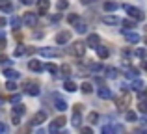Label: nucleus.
<instances>
[{
	"mask_svg": "<svg viewBox=\"0 0 147 134\" xmlns=\"http://www.w3.org/2000/svg\"><path fill=\"white\" fill-rule=\"evenodd\" d=\"M24 112H26L24 104H21V102H17V104H13V114H17V116H22Z\"/></svg>",
	"mask_w": 147,
	"mask_h": 134,
	"instance_id": "4be33fe9",
	"label": "nucleus"
},
{
	"mask_svg": "<svg viewBox=\"0 0 147 134\" xmlns=\"http://www.w3.org/2000/svg\"><path fill=\"white\" fill-rule=\"evenodd\" d=\"M28 69H30V71L39 73V71H43V63H41L39 60H30V62H28Z\"/></svg>",
	"mask_w": 147,
	"mask_h": 134,
	"instance_id": "4468645a",
	"label": "nucleus"
},
{
	"mask_svg": "<svg viewBox=\"0 0 147 134\" xmlns=\"http://www.w3.org/2000/svg\"><path fill=\"white\" fill-rule=\"evenodd\" d=\"M117 7H119L117 2H106V4H104V9H106V11H115Z\"/></svg>",
	"mask_w": 147,
	"mask_h": 134,
	"instance_id": "cd10ccee",
	"label": "nucleus"
},
{
	"mask_svg": "<svg viewBox=\"0 0 147 134\" xmlns=\"http://www.w3.org/2000/svg\"><path fill=\"white\" fill-rule=\"evenodd\" d=\"M0 2H6V0H0Z\"/></svg>",
	"mask_w": 147,
	"mask_h": 134,
	"instance_id": "603ef678",
	"label": "nucleus"
},
{
	"mask_svg": "<svg viewBox=\"0 0 147 134\" xmlns=\"http://www.w3.org/2000/svg\"><path fill=\"white\" fill-rule=\"evenodd\" d=\"M121 34L125 36V39L129 41V43H138V41H140V36H138L136 32H129V28H123Z\"/></svg>",
	"mask_w": 147,
	"mask_h": 134,
	"instance_id": "39448f33",
	"label": "nucleus"
},
{
	"mask_svg": "<svg viewBox=\"0 0 147 134\" xmlns=\"http://www.w3.org/2000/svg\"><path fill=\"white\" fill-rule=\"evenodd\" d=\"M125 119L129 121V123H136V121H138V116H136V112H127Z\"/></svg>",
	"mask_w": 147,
	"mask_h": 134,
	"instance_id": "bb28decb",
	"label": "nucleus"
},
{
	"mask_svg": "<svg viewBox=\"0 0 147 134\" xmlns=\"http://www.w3.org/2000/svg\"><path fill=\"white\" fill-rule=\"evenodd\" d=\"M119 17L117 15H102V24H108V26H115L119 24Z\"/></svg>",
	"mask_w": 147,
	"mask_h": 134,
	"instance_id": "0eeeda50",
	"label": "nucleus"
},
{
	"mask_svg": "<svg viewBox=\"0 0 147 134\" xmlns=\"http://www.w3.org/2000/svg\"><path fill=\"white\" fill-rule=\"evenodd\" d=\"M106 73H108V75H106L108 78H115V76L119 75V73H117V69H115V67H108V69H106Z\"/></svg>",
	"mask_w": 147,
	"mask_h": 134,
	"instance_id": "7c9ffc66",
	"label": "nucleus"
},
{
	"mask_svg": "<svg viewBox=\"0 0 147 134\" xmlns=\"http://www.w3.org/2000/svg\"><path fill=\"white\" fill-rule=\"evenodd\" d=\"M4 75H6V78H9V80H17L19 76V71H15V69H4Z\"/></svg>",
	"mask_w": 147,
	"mask_h": 134,
	"instance_id": "dca6fc26",
	"label": "nucleus"
},
{
	"mask_svg": "<svg viewBox=\"0 0 147 134\" xmlns=\"http://www.w3.org/2000/svg\"><path fill=\"white\" fill-rule=\"evenodd\" d=\"M134 54H136L138 58H145V48H136V51H134Z\"/></svg>",
	"mask_w": 147,
	"mask_h": 134,
	"instance_id": "ea45409f",
	"label": "nucleus"
},
{
	"mask_svg": "<svg viewBox=\"0 0 147 134\" xmlns=\"http://www.w3.org/2000/svg\"><path fill=\"white\" fill-rule=\"evenodd\" d=\"M22 22L24 24H28V26H36L37 24V15L36 13H24V17H22Z\"/></svg>",
	"mask_w": 147,
	"mask_h": 134,
	"instance_id": "1a4fd4ad",
	"label": "nucleus"
},
{
	"mask_svg": "<svg viewBox=\"0 0 147 134\" xmlns=\"http://www.w3.org/2000/svg\"><path fill=\"white\" fill-rule=\"evenodd\" d=\"M71 52L76 56V58H82L84 52H86V43H82V41H75V43L71 45Z\"/></svg>",
	"mask_w": 147,
	"mask_h": 134,
	"instance_id": "f03ea898",
	"label": "nucleus"
},
{
	"mask_svg": "<svg viewBox=\"0 0 147 134\" xmlns=\"http://www.w3.org/2000/svg\"><path fill=\"white\" fill-rule=\"evenodd\" d=\"M97 95L100 99H112V91H110V88L108 86H100L99 90H97Z\"/></svg>",
	"mask_w": 147,
	"mask_h": 134,
	"instance_id": "9b49d317",
	"label": "nucleus"
},
{
	"mask_svg": "<svg viewBox=\"0 0 147 134\" xmlns=\"http://www.w3.org/2000/svg\"><path fill=\"white\" fill-rule=\"evenodd\" d=\"M6 90L7 91H17V84L11 82V80H7V82H6Z\"/></svg>",
	"mask_w": 147,
	"mask_h": 134,
	"instance_id": "c9c22d12",
	"label": "nucleus"
},
{
	"mask_svg": "<svg viewBox=\"0 0 147 134\" xmlns=\"http://www.w3.org/2000/svg\"><path fill=\"white\" fill-rule=\"evenodd\" d=\"M97 45H100V37L97 36V34H90V36H88V39H86V47L95 48Z\"/></svg>",
	"mask_w": 147,
	"mask_h": 134,
	"instance_id": "423d86ee",
	"label": "nucleus"
},
{
	"mask_svg": "<svg viewBox=\"0 0 147 134\" xmlns=\"http://www.w3.org/2000/svg\"><path fill=\"white\" fill-rule=\"evenodd\" d=\"M80 2H82L84 6H88V4H91V2H93V0H80Z\"/></svg>",
	"mask_w": 147,
	"mask_h": 134,
	"instance_id": "09e8293b",
	"label": "nucleus"
},
{
	"mask_svg": "<svg viewBox=\"0 0 147 134\" xmlns=\"http://www.w3.org/2000/svg\"><path fill=\"white\" fill-rule=\"evenodd\" d=\"M43 69H47L49 73H52V75H58V67L54 65V63H47V65H43Z\"/></svg>",
	"mask_w": 147,
	"mask_h": 134,
	"instance_id": "2f4dec72",
	"label": "nucleus"
},
{
	"mask_svg": "<svg viewBox=\"0 0 147 134\" xmlns=\"http://www.w3.org/2000/svg\"><path fill=\"white\" fill-rule=\"evenodd\" d=\"M63 90L69 91V93H75V91H76V84L73 82V80H65V82H63Z\"/></svg>",
	"mask_w": 147,
	"mask_h": 134,
	"instance_id": "a211bd4d",
	"label": "nucleus"
},
{
	"mask_svg": "<svg viewBox=\"0 0 147 134\" xmlns=\"http://www.w3.org/2000/svg\"><path fill=\"white\" fill-rule=\"evenodd\" d=\"M9 62V58H7V56H0V63H7Z\"/></svg>",
	"mask_w": 147,
	"mask_h": 134,
	"instance_id": "a18cd8bd",
	"label": "nucleus"
},
{
	"mask_svg": "<svg viewBox=\"0 0 147 134\" xmlns=\"http://www.w3.org/2000/svg\"><path fill=\"white\" fill-rule=\"evenodd\" d=\"M21 2H22V4H32L34 0H21Z\"/></svg>",
	"mask_w": 147,
	"mask_h": 134,
	"instance_id": "3c124183",
	"label": "nucleus"
},
{
	"mask_svg": "<svg viewBox=\"0 0 147 134\" xmlns=\"http://www.w3.org/2000/svg\"><path fill=\"white\" fill-rule=\"evenodd\" d=\"M95 51H97V56H99V58H108V54H110L106 47H99V45L95 47Z\"/></svg>",
	"mask_w": 147,
	"mask_h": 134,
	"instance_id": "6ab92c4d",
	"label": "nucleus"
},
{
	"mask_svg": "<svg viewBox=\"0 0 147 134\" xmlns=\"http://www.w3.org/2000/svg\"><path fill=\"white\" fill-rule=\"evenodd\" d=\"M91 91H93V86H91L90 82H84L82 84V93H86V95H90Z\"/></svg>",
	"mask_w": 147,
	"mask_h": 134,
	"instance_id": "c85d7f7f",
	"label": "nucleus"
},
{
	"mask_svg": "<svg viewBox=\"0 0 147 134\" xmlns=\"http://www.w3.org/2000/svg\"><path fill=\"white\" fill-rule=\"evenodd\" d=\"M6 48V39H4V36H0V51H4Z\"/></svg>",
	"mask_w": 147,
	"mask_h": 134,
	"instance_id": "c03bdc74",
	"label": "nucleus"
},
{
	"mask_svg": "<svg viewBox=\"0 0 147 134\" xmlns=\"http://www.w3.org/2000/svg\"><path fill=\"white\" fill-rule=\"evenodd\" d=\"M69 39H71V32H67V30H63V32H60V34L56 36V43H58V45L69 43Z\"/></svg>",
	"mask_w": 147,
	"mask_h": 134,
	"instance_id": "6e6552de",
	"label": "nucleus"
},
{
	"mask_svg": "<svg viewBox=\"0 0 147 134\" xmlns=\"http://www.w3.org/2000/svg\"><path fill=\"white\" fill-rule=\"evenodd\" d=\"M49 6H50L49 0H39V4H37V7H39V13H47Z\"/></svg>",
	"mask_w": 147,
	"mask_h": 134,
	"instance_id": "412c9836",
	"label": "nucleus"
},
{
	"mask_svg": "<svg viewBox=\"0 0 147 134\" xmlns=\"http://www.w3.org/2000/svg\"><path fill=\"white\" fill-rule=\"evenodd\" d=\"M0 11H4V13H13V6H11L9 2H2V6H0Z\"/></svg>",
	"mask_w": 147,
	"mask_h": 134,
	"instance_id": "393cba45",
	"label": "nucleus"
},
{
	"mask_svg": "<svg viewBox=\"0 0 147 134\" xmlns=\"http://www.w3.org/2000/svg\"><path fill=\"white\" fill-rule=\"evenodd\" d=\"M121 131H123V127H121V125H117V123L110 125V127H102V132L104 134H108V132H121Z\"/></svg>",
	"mask_w": 147,
	"mask_h": 134,
	"instance_id": "2eb2a0df",
	"label": "nucleus"
},
{
	"mask_svg": "<svg viewBox=\"0 0 147 134\" xmlns=\"http://www.w3.org/2000/svg\"><path fill=\"white\" fill-rule=\"evenodd\" d=\"M22 54H26V47L24 45H19V47L15 48V56H22Z\"/></svg>",
	"mask_w": 147,
	"mask_h": 134,
	"instance_id": "f704fd0d",
	"label": "nucleus"
},
{
	"mask_svg": "<svg viewBox=\"0 0 147 134\" xmlns=\"http://www.w3.org/2000/svg\"><path fill=\"white\" fill-rule=\"evenodd\" d=\"M24 93H28V95H39V84L37 82H26L24 84Z\"/></svg>",
	"mask_w": 147,
	"mask_h": 134,
	"instance_id": "20e7f679",
	"label": "nucleus"
},
{
	"mask_svg": "<svg viewBox=\"0 0 147 134\" xmlns=\"http://www.w3.org/2000/svg\"><path fill=\"white\" fill-rule=\"evenodd\" d=\"M130 86H132V90H136V91L144 90V82H142V80H138L136 76H134V80H132V84H130Z\"/></svg>",
	"mask_w": 147,
	"mask_h": 134,
	"instance_id": "b1692460",
	"label": "nucleus"
},
{
	"mask_svg": "<svg viewBox=\"0 0 147 134\" xmlns=\"http://www.w3.org/2000/svg\"><path fill=\"white\" fill-rule=\"evenodd\" d=\"M11 123H13V125H19V123H21V119H19L17 114H13V116H11Z\"/></svg>",
	"mask_w": 147,
	"mask_h": 134,
	"instance_id": "a19ab883",
	"label": "nucleus"
},
{
	"mask_svg": "<svg viewBox=\"0 0 147 134\" xmlns=\"http://www.w3.org/2000/svg\"><path fill=\"white\" fill-rule=\"evenodd\" d=\"M60 19H61L60 15H54V17H52V22H60Z\"/></svg>",
	"mask_w": 147,
	"mask_h": 134,
	"instance_id": "de8ad7c7",
	"label": "nucleus"
},
{
	"mask_svg": "<svg viewBox=\"0 0 147 134\" xmlns=\"http://www.w3.org/2000/svg\"><path fill=\"white\" fill-rule=\"evenodd\" d=\"M45 119H47V114L43 112V110H39V112L34 116V119H32V125H41V123H45Z\"/></svg>",
	"mask_w": 147,
	"mask_h": 134,
	"instance_id": "ddd939ff",
	"label": "nucleus"
},
{
	"mask_svg": "<svg viewBox=\"0 0 147 134\" xmlns=\"http://www.w3.org/2000/svg\"><path fill=\"white\" fill-rule=\"evenodd\" d=\"M76 21H78V15H76V13H73V15H69V17H67V22H69V24H75Z\"/></svg>",
	"mask_w": 147,
	"mask_h": 134,
	"instance_id": "4c0bfd02",
	"label": "nucleus"
},
{
	"mask_svg": "<svg viewBox=\"0 0 147 134\" xmlns=\"http://www.w3.org/2000/svg\"><path fill=\"white\" fill-rule=\"evenodd\" d=\"M80 129V127H78ZM80 131H82V134H91V129L88 127V129H80Z\"/></svg>",
	"mask_w": 147,
	"mask_h": 134,
	"instance_id": "49530a36",
	"label": "nucleus"
},
{
	"mask_svg": "<svg viewBox=\"0 0 147 134\" xmlns=\"http://www.w3.org/2000/svg\"><path fill=\"white\" fill-rule=\"evenodd\" d=\"M9 24H11V28H13V30H19V26H21V19L13 15V17L9 19Z\"/></svg>",
	"mask_w": 147,
	"mask_h": 134,
	"instance_id": "a878e982",
	"label": "nucleus"
},
{
	"mask_svg": "<svg viewBox=\"0 0 147 134\" xmlns=\"http://www.w3.org/2000/svg\"><path fill=\"white\" fill-rule=\"evenodd\" d=\"M136 24H138V21H136V19H132V17H129V19L123 21V28H134Z\"/></svg>",
	"mask_w": 147,
	"mask_h": 134,
	"instance_id": "aec40b11",
	"label": "nucleus"
},
{
	"mask_svg": "<svg viewBox=\"0 0 147 134\" xmlns=\"http://www.w3.org/2000/svg\"><path fill=\"white\" fill-rule=\"evenodd\" d=\"M138 110H140L142 114H145V102H144V101H140V102H138Z\"/></svg>",
	"mask_w": 147,
	"mask_h": 134,
	"instance_id": "79ce46f5",
	"label": "nucleus"
},
{
	"mask_svg": "<svg viewBox=\"0 0 147 134\" xmlns=\"http://www.w3.org/2000/svg\"><path fill=\"white\" fill-rule=\"evenodd\" d=\"M90 71L91 73H100V71H102V65H100V63H91V65H90Z\"/></svg>",
	"mask_w": 147,
	"mask_h": 134,
	"instance_id": "72a5a7b5",
	"label": "nucleus"
},
{
	"mask_svg": "<svg viewBox=\"0 0 147 134\" xmlns=\"http://www.w3.org/2000/svg\"><path fill=\"white\" fill-rule=\"evenodd\" d=\"M63 125H65V117H58V119H54V123L49 127V131L50 132H58Z\"/></svg>",
	"mask_w": 147,
	"mask_h": 134,
	"instance_id": "9d476101",
	"label": "nucleus"
},
{
	"mask_svg": "<svg viewBox=\"0 0 147 134\" xmlns=\"http://www.w3.org/2000/svg\"><path fill=\"white\" fill-rule=\"evenodd\" d=\"M54 106H56V110H60V112H65V110H67V102L61 97H58V95L54 97Z\"/></svg>",
	"mask_w": 147,
	"mask_h": 134,
	"instance_id": "f8f14e48",
	"label": "nucleus"
},
{
	"mask_svg": "<svg viewBox=\"0 0 147 134\" xmlns=\"http://www.w3.org/2000/svg\"><path fill=\"white\" fill-rule=\"evenodd\" d=\"M75 30H76L78 34H84V32L88 30V24H86V22H78V21H76V22H75Z\"/></svg>",
	"mask_w": 147,
	"mask_h": 134,
	"instance_id": "5701e85b",
	"label": "nucleus"
},
{
	"mask_svg": "<svg viewBox=\"0 0 147 134\" xmlns=\"http://www.w3.org/2000/svg\"><path fill=\"white\" fill-rule=\"evenodd\" d=\"M67 75H71V67L69 65H61V76H67Z\"/></svg>",
	"mask_w": 147,
	"mask_h": 134,
	"instance_id": "58836bf2",
	"label": "nucleus"
},
{
	"mask_svg": "<svg viewBox=\"0 0 147 134\" xmlns=\"http://www.w3.org/2000/svg\"><path fill=\"white\" fill-rule=\"evenodd\" d=\"M39 54L43 56V58H56V56L61 54V52L58 51V48H54V47H45V48H39Z\"/></svg>",
	"mask_w": 147,
	"mask_h": 134,
	"instance_id": "7ed1b4c3",
	"label": "nucleus"
},
{
	"mask_svg": "<svg viewBox=\"0 0 147 134\" xmlns=\"http://www.w3.org/2000/svg\"><path fill=\"white\" fill-rule=\"evenodd\" d=\"M71 123H73V127H75V129H78L80 125H82V116H80V112H75V114H73Z\"/></svg>",
	"mask_w": 147,
	"mask_h": 134,
	"instance_id": "f3484780",
	"label": "nucleus"
},
{
	"mask_svg": "<svg viewBox=\"0 0 147 134\" xmlns=\"http://www.w3.org/2000/svg\"><path fill=\"white\" fill-rule=\"evenodd\" d=\"M127 76H129V78H134V76H138V69H136V67H130L129 71H127Z\"/></svg>",
	"mask_w": 147,
	"mask_h": 134,
	"instance_id": "e433bc0d",
	"label": "nucleus"
},
{
	"mask_svg": "<svg viewBox=\"0 0 147 134\" xmlns=\"http://www.w3.org/2000/svg\"><path fill=\"white\" fill-rule=\"evenodd\" d=\"M123 7H125V11H127V13H129V15H130V17H132V19H136V21H144V19H145L144 11H142L140 7L129 6V4H127V6H123Z\"/></svg>",
	"mask_w": 147,
	"mask_h": 134,
	"instance_id": "f257e3e1",
	"label": "nucleus"
},
{
	"mask_svg": "<svg viewBox=\"0 0 147 134\" xmlns=\"http://www.w3.org/2000/svg\"><path fill=\"white\" fill-rule=\"evenodd\" d=\"M56 7H58L60 11H63V9H67V7H69V2H67V0H58Z\"/></svg>",
	"mask_w": 147,
	"mask_h": 134,
	"instance_id": "c756f323",
	"label": "nucleus"
},
{
	"mask_svg": "<svg viewBox=\"0 0 147 134\" xmlns=\"http://www.w3.org/2000/svg\"><path fill=\"white\" fill-rule=\"evenodd\" d=\"M4 24H6V19H4V17H0V28H2Z\"/></svg>",
	"mask_w": 147,
	"mask_h": 134,
	"instance_id": "8fccbe9b",
	"label": "nucleus"
},
{
	"mask_svg": "<svg viewBox=\"0 0 147 134\" xmlns=\"http://www.w3.org/2000/svg\"><path fill=\"white\" fill-rule=\"evenodd\" d=\"M88 121H90V123H97V121H99V114H97V112H90Z\"/></svg>",
	"mask_w": 147,
	"mask_h": 134,
	"instance_id": "473e14b6",
	"label": "nucleus"
},
{
	"mask_svg": "<svg viewBox=\"0 0 147 134\" xmlns=\"http://www.w3.org/2000/svg\"><path fill=\"white\" fill-rule=\"evenodd\" d=\"M7 132V125L6 123H0V134H6Z\"/></svg>",
	"mask_w": 147,
	"mask_h": 134,
	"instance_id": "37998d69",
	"label": "nucleus"
}]
</instances>
